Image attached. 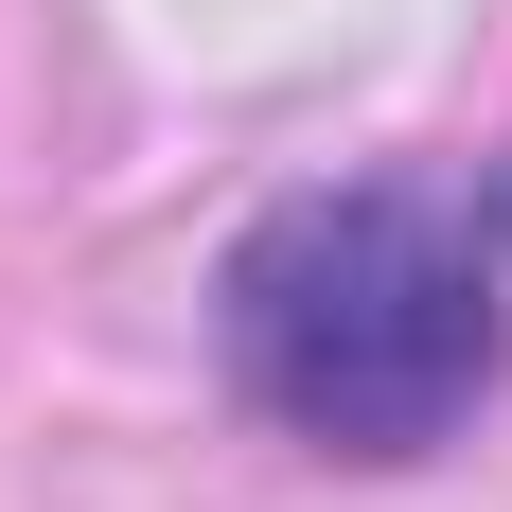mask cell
Here are the masks:
<instances>
[{"mask_svg":"<svg viewBox=\"0 0 512 512\" xmlns=\"http://www.w3.org/2000/svg\"><path fill=\"white\" fill-rule=\"evenodd\" d=\"M230 371L265 424H301L336 460H442L512 371V265L477 212L354 177V195H283L212 283Z\"/></svg>","mask_w":512,"mask_h":512,"instance_id":"6da1fadb","label":"cell"}]
</instances>
